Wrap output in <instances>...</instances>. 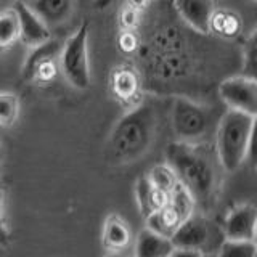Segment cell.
Segmentation results:
<instances>
[{"mask_svg":"<svg viewBox=\"0 0 257 257\" xmlns=\"http://www.w3.org/2000/svg\"><path fill=\"white\" fill-rule=\"evenodd\" d=\"M61 50V44L56 40L34 47L31 55L24 61L23 76L31 82H45L55 76V61L58 60Z\"/></svg>","mask_w":257,"mask_h":257,"instance_id":"cell-7","label":"cell"},{"mask_svg":"<svg viewBox=\"0 0 257 257\" xmlns=\"http://www.w3.org/2000/svg\"><path fill=\"white\" fill-rule=\"evenodd\" d=\"M104 244H106L112 251H119L128 244L131 241V231H128L127 225L122 219L117 215H112L108 219L106 227H104Z\"/></svg>","mask_w":257,"mask_h":257,"instance_id":"cell-17","label":"cell"},{"mask_svg":"<svg viewBox=\"0 0 257 257\" xmlns=\"http://www.w3.org/2000/svg\"><path fill=\"white\" fill-rule=\"evenodd\" d=\"M20 114V98L12 92H0V125H12Z\"/></svg>","mask_w":257,"mask_h":257,"instance_id":"cell-22","label":"cell"},{"mask_svg":"<svg viewBox=\"0 0 257 257\" xmlns=\"http://www.w3.org/2000/svg\"><path fill=\"white\" fill-rule=\"evenodd\" d=\"M140 12L134 10L131 7H125L122 12H120V26H122L125 31H132L137 24H139L140 20Z\"/></svg>","mask_w":257,"mask_h":257,"instance_id":"cell-24","label":"cell"},{"mask_svg":"<svg viewBox=\"0 0 257 257\" xmlns=\"http://www.w3.org/2000/svg\"><path fill=\"white\" fill-rule=\"evenodd\" d=\"M257 247L254 241L246 239H225L219 246L215 257H255Z\"/></svg>","mask_w":257,"mask_h":257,"instance_id":"cell-20","label":"cell"},{"mask_svg":"<svg viewBox=\"0 0 257 257\" xmlns=\"http://www.w3.org/2000/svg\"><path fill=\"white\" fill-rule=\"evenodd\" d=\"M167 164L199 203H207L215 190V169L207 153L195 143L172 142L166 148Z\"/></svg>","mask_w":257,"mask_h":257,"instance_id":"cell-2","label":"cell"},{"mask_svg":"<svg viewBox=\"0 0 257 257\" xmlns=\"http://www.w3.org/2000/svg\"><path fill=\"white\" fill-rule=\"evenodd\" d=\"M201 257H215L214 252H207V254H201Z\"/></svg>","mask_w":257,"mask_h":257,"instance_id":"cell-30","label":"cell"},{"mask_svg":"<svg viewBox=\"0 0 257 257\" xmlns=\"http://www.w3.org/2000/svg\"><path fill=\"white\" fill-rule=\"evenodd\" d=\"M180 223H182L180 217L167 204L163 209H159V211L147 215V228L151 230L153 233H156V235H161L169 239L174 235V231L179 228Z\"/></svg>","mask_w":257,"mask_h":257,"instance_id":"cell-15","label":"cell"},{"mask_svg":"<svg viewBox=\"0 0 257 257\" xmlns=\"http://www.w3.org/2000/svg\"><path fill=\"white\" fill-rule=\"evenodd\" d=\"M4 164V147H2V142H0V167Z\"/></svg>","mask_w":257,"mask_h":257,"instance_id":"cell-29","label":"cell"},{"mask_svg":"<svg viewBox=\"0 0 257 257\" xmlns=\"http://www.w3.org/2000/svg\"><path fill=\"white\" fill-rule=\"evenodd\" d=\"M20 40V24L15 10H5L0 13V50L10 48Z\"/></svg>","mask_w":257,"mask_h":257,"instance_id":"cell-19","label":"cell"},{"mask_svg":"<svg viewBox=\"0 0 257 257\" xmlns=\"http://www.w3.org/2000/svg\"><path fill=\"white\" fill-rule=\"evenodd\" d=\"M119 47L120 50L125 52V53H131L135 50L137 47V37L132 31H124L122 34L119 36Z\"/></svg>","mask_w":257,"mask_h":257,"instance_id":"cell-25","label":"cell"},{"mask_svg":"<svg viewBox=\"0 0 257 257\" xmlns=\"http://www.w3.org/2000/svg\"><path fill=\"white\" fill-rule=\"evenodd\" d=\"M10 241V235H8L7 225L4 222V214H2V190H0V247H4Z\"/></svg>","mask_w":257,"mask_h":257,"instance_id":"cell-26","label":"cell"},{"mask_svg":"<svg viewBox=\"0 0 257 257\" xmlns=\"http://www.w3.org/2000/svg\"><path fill=\"white\" fill-rule=\"evenodd\" d=\"M112 90L120 100H131L139 92V77L131 68H119L112 74Z\"/></svg>","mask_w":257,"mask_h":257,"instance_id":"cell-18","label":"cell"},{"mask_svg":"<svg viewBox=\"0 0 257 257\" xmlns=\"http://www.w3.org/2000/svg\"><path fill=\"white\" fill-rule=\"evenodd\" d=\"M227 239H255L257 230V211L254 206H239L227 215L223 223Z\"/></svg>","mask_w":257,"mask_h":257,"instance_id":"cell-11","label":"cell"},{"mask_svg":"<svg viewBox=\"0 0 257 257\" xmlns=\"http://www.w3.org/2000/svg\"><path fill=\"white\" fill-rule=\"evenodd\" d=\"M60 68L68 82L77 88L85 90L90 87V64H88V24L84 23L60 50Z\"/></svg>","mask_w":257,"mask_h":257,"instance_id":"cell-4","label":"cell"},{"mask_svg":"<svg viewBox=\"0 0 257 257\" xmlns=\"http://www.w3.org/2000/svg\"><path fill=\"white\" fill-rule=\"evenodd\" d=\"M195 198L190 193V190L182 185L180 182L172 188V191L167 195V206L180 217V220H187L193 215L195 211Z\"/></svg>","mask_w":257,"mask_h":257,"instance_id":"cell-16","label":"cell"},{"mask_svg":"<svg viewBox=\"0 0 257 257\" xmlns=\"http://www.w3.org/2000/svg\"><path fill=\"white\" fill-rule=\"evenodd\" d=\"M252 2H254V0H252Z\"/></svg>","mask_w":257,"mask_h":257,"instance_id":"cell-32","label":"cell"},{"mask_svg":"<svg viewBox=\"0 0 257 257\" xmlns=\"http://www.w3.org/2000/svg\"><path fill=\"white\" fill-rule=\"evenodd\" d=\"M29 7L50 28L69 18L72 0H32Z\"/></svg>","mask_w":257,"mask_h":257,"instance_id":"cell-12","label":"cell"},{"mask_svg":"<svg viewBox=\"0 0 257 257\" xmlns=\"http://www.w3.org/2000/svg\"><path fill=\"white\" fill-rule=\"evenodd\" d=\"M135 195H137V201H139L140 211L143 212L145 217L159 211V209H163L167 204V195L161 190H158L155 185L150 182L147 175L142 177V179H139V182H137Z\"/></svg>","mask_w":257,"mask_h":257,"instance_id":"cell-13","label":"cell"},{"mask_svg":"<svg viewBox=\"0 0 257 257\" xmlns=\"http://www.w3.org/2000/svg\"><path fill=\"white\" fill-rule=\"evenodd\" d=\"M255 55H257V36L255 31L247 37L243 48V76L255 77Z\"/></svg>","mask_w":257,"mask_h":257,"instance_id":"cell-23","label":"cell"},{"mask_svg":"<svg viewBox=\"0 0 257 257\" xmlns=\"http://www.w3.org/2000/svg\"><path fill=\"white\" fill-rule=\"evenodd\" d=\"M109 257H117V255H109Z\"/></svg>","mask_w":257,"mask_h":257,"instance_id":"cell-31","label":"cell"},{"mask_svg":"<svg viewBox=\"0 0 257 257\" xmlns=\"http://www.w3.org/2000/svg\"><path fill=\"white\" fill-rule=\"evenodd\" d=\"M13 10L16 16H18L20 40L24 45L34 48L52 39L50 28L39 18L29 5H26L24 2H18L13 7Z\"/></svg>","mask_w":257,"mask_h":257,"instance_id":"cell-9","label":"cell"},{"mask_svg":"<svg viewBox=\"0 0 257 257\" xmlns=\"http://www.w3.org/2000/svg\"><path fill=\"white\" fill-rule=\"evenodd\" d=\"M219 95L228 109L257 114V80L249 76H235L220 82Z\"/></svg>","mask_w":257,"mask_h":257,"instance_id":"cell-6","label":"cell"},{"mask_svg":"<svg viewBox=\"0 0 257 257\" xmlns=\"http://www.w3.org/2000/svg\"><path fill=\"white\" fill-rule=\"evenodd\" d=\"M211 125V116L201 104L179 96L172 106V127L179 142L195 143L203 139Z\"/></svg>","mask_w":257,"mask_h":257,"instance_id":"cell-5","label":"cell"},{"mask_svg":"<svg viewBox=\"0 0 257 257\" xmlns=\"http://www.w3.org/2000/svg\"><path fill=\"white\" fill-rule=\"evenodd\" d=\"M156 116L150 104H139L117 120L108 142V156L116 164H127L148 151L155 139Z\"/></svg>","mask_w":257,"mask_h":257,"instance_id":"cell-1","label":"cell"},{"mask_svg":"<svg viewBox=\"0 0 257 257\" xmlns=\"http://www.w3.org/2000/svg\"><path fill=\"white\" fill-rule=\"evenodd\" d=\"M169 257H201V252L187 251V249H174Z\"/></svg>","mask_w":257,"mask_h":257,"instance_id":"cell-27","label":"cell"},{"mask_svg":"<svg viewBox=\"0 0 257 257\" xmlns=\"http://www.w3.org/2000/svg\"><path fill=\"white\" fill-rule=\"evenodd\" d=\"M174 7L180 18L198 32L212 29L215 0H174Z\"/></svg>","mask_w":257,"mask_h":257,"instance_id":"cell-10","label":"cell"},{"mask_svg":"<svg viewBox=\"0 0 257 257\" xmlns=\"http://www.w3.org/2000/svg\"><path fill=\"white\" fill-rule=\"evenodd\" d=\"M171 243L174 249H187V251H198L204 254V251L212 243V231L209 223L198 217H190L183 220L179 228L171 236Z\"/></svg>","mask_w":257,"mask_h":257,"instance_id":"cell-8","label":"cell"},{"mask_svg":"<svg viewBox=\"0 0 257 257\" xmlns=\"http://www.w3.org/2000/svg\"><path fill=\"white\" fill-rule=\"evenodd\" d=\"M174 251L171 239L156 235L151 230L145 228L137 238L135 257H169Z\"/></svg>","mask_w":257,"mask_h":257,"instance_id":"cell-14","label":"cell"},{"mask_svg":"<svg viewBox=\"0 0 257 257\" xmlns=\"http://www.w3.org/2000/svg\"><path fill=\"white\" fill-rule=\"evenodd\" d=\"M147 177H148L150 182L155 185L158 190L166 193V195H169L175 185L179 183V179H177L175 172L172 171L169 164H158V166H155L148 172Z\"/></svg>","mask_w":257,"mask_h":257,"instance_id":"cell-21","label":"cell"},{"mask_svg":"<svg viewBox=\"0 0 257 257\" xmlns=\"http://www.w3.org/2000/svg\"><path fill=\"white\" fill-rule=\"evenodd\" d=\"M255 116L228 109L217 128V158L227 172H233L244 163L254 135Z\"/></svg>","mask_w":257,"mask_h":257,"instance_id":"cell-3","label":"cell"},{"mask_svg":"<svg viewBox=\"0 0 257 257\" xmlns=\"http://www.w3.org/2000/svg\"><path fill=\"white\" fill-rule=\"evenodd\" d=\"M148 4H150V0H127V7L134 8L137 12H142L143 8H147Z\"/></svg>","mask_w":257,"mask_h":257,"instance_id":"cell-28","label":"cell"}]
</instances>
